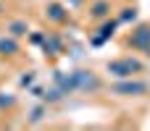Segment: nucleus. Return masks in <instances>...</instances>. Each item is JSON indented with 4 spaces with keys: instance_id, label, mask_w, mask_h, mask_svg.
<instances>
[{
    "instance_id": "3",
    "label": "nucleus",
    "mask_w": 150,
    "mask_h": 131,
    "mask_svg": "<svg viewBox=\"0 0 150 131\" xmlns=\"http://www.w3.org/2000/svg\"><path fill=\"white\" fill-rule=\"evenodd\" d=\"M74 87H76V89H84V92L100 89V79H98L92 71H76V74H74Z\"/></svg>"
},
{
    "instance_id": "15",
    "label": "nucleus",
    "mask_w": 150,
    "mask_h": 131,
    "mask_svg": "<svg viewBox=\"0 0 150 131\" xmlns=\"http://www.w3.org/2000/svg\"><path fill=\"white\" fill-rule=\"evenodd\" d=\"M0 16H3V3H0Z\"/></svg>"
},
{
    "instance_id": "9",
    "label": "nucleus",
    "mask_w": 150,
    "mask_h": 131,
    "mask_svg": "<svg viewBox=\"0 0 150 131\" xmlns=\"http://www.w3.org/2000/svg\"><path fill=\"white\" fill-rule=\"evenodd\" d=\"M18 53V42L13 37H3L0 39V55H16Z\"/></svg>"
},
{
    "instance_id": "2",
    "label": "nucleus",
    "mask_w": 150,
    "mask_h": 131,
    "mask_svg": "<svg viewBox=\"0 0 150 131\" xmlns=\"http://www.w3.org/2000/svg\"><path fill=\"white\" fill-rule=\"evenodd\" d=\"M150 89L148 81H119L111 87V95H121V97H140Z\"/></svg>"
},
{
    "instance_id": "13",
    "label": "nucleus",
    "mask_w": 150,
    "mask_h": 131,
    "mask_svg": "<svg viewBox=\"0 0 150 131\" xmlns=\"http://www.w3.org/2000/svg\"><path fill=\"white\" fill-rule=\"evenodd\" d=\"M40 118H42V108H34L32 110V121H40Z\"/></svg>"
},
{
    "instance_id": "4",
    "label": "nucleus",
    "mask_w": 150,
    "mask_h": 131,
    "mask_svg": "<svg viewBox=\"0 0 150 131\" xmlns=\"http://www.w3.org/2000/svg\"><path fill=\"white\" fill-rule=\"evenodd\" d=\"M129 47L148 50V47H150V26H140V29L129 37Z\"/></svg>"
},
{
    "instance_id": "8",
    "label": "nucleus",
    "mask_w": 150,
    "mask_h": 131,
    "mask_svg": "<svg viewBox=\"0 0 150 131\" xmlns=\"http://www.w3.org/2000/svg\"><path fill=\"white\" fill-rule=\"evenodd\" d=\"M42 50H45V55H58V53H61V39L53 37V34H45V39H42Z\"/></svg>"
},
{
    "instance_id": "5",
    "label": "nucleus",
    "mask_w": 150,
    "mask_h": 131,
    "mask_svg": "<svg viewBox=\"0 0 150 131\" xmlns=\"http://www.w3.org/2000/svg\"><path fill=\"white\" fill-rule=\"evenodd\" d=\"M45 11H47L45 16H47L50 21H55V24H63V21L69 18V11H66V8H63L61 3H50V5H47Z\"/></svg>"
},
{
    "instance_id": "1",
    "label": "nucleus",
    "mask_w": 150,
    "mask_h": 131,
    "mask_svg": "<svg viewBox=\"0 0 150 131\" xmlns=\"http://www.w3.org/2000/svg\"><path fill=\"white\" fill-rule=\"evenodd\" d=\"M140 71H142V63L134 60V58H121V60L108 63V74L111 76H119V79H129V76H134Z\"/></svg>"
},
{
    "instance_id": "10",
    "label": "nucleus",
    "mask_w": 150,
    "mask_h": 131,
    "mask_svg": "<svg viewBox=\"0 0 150 131\" xmlns=\"http://www.w3.org/2000/svg\"><path fill=\"white\" fill-rule=\"evenodd\" d=\"M8 32H11V37H24V34H29V24L26 21H11L8 24Z\"/></svg>"
},
{
    "instance_id": "14",
    "label": "nucleus",
    "mask_w": 150,
    "mask_h": 131,
    "mask_svg": "<svg viewBox=\"0 0 150 131\" xmlns=\"http://www.w3.org/2000/svg\"><path fill=\"white\" fill-rule=\"evenodd\" d=\"M79 3H82V0H71V5H79Z\"/></svg>"
},
{
    "instance_id": "6",
    "label": "nucleus",
    "mask_w": 150,
    "mask_h": 131,
    "mask_svg": "<svg viewBox=\"0 0 150 131\" xmlns=\"http://www.w3.org/2000/svg\"><path fill=\"white\" fill-rule=\"evenodd\" d=\"M116 26H119V21H105V24L100 26V34L92 37V45H103L105 39H111V37L116 34Z\"/></svg>"
},
{
    "instance_id": "11",
    "label": "nucleus",
    "mask_w": 150,
    "mask_h": 131,
    "mask_svg": "<svg viewBox=\"0 0 150 131\" xmlns=\"http://www.w3.org/2000/svg\"><path fill=\"white\" fill-rule=\"evenodd\" d=\"M134 18H137V11H134V8H124V13L119 16V24H121V21H134Z\"/></svg>"
},
{
    "instance_id": "7",
    "label": "nucleus",
    "mask_w": 150,
    "mask_h": 131,
    "mask_svg": "<svg viewBox=\"0 0 150 131\" xmlns=\"http://www.w3.org/2000/svg\"><path fill=\"white\" fill-rule=\"evenodd\" d=\"M90 16H92V18H105V16H111V0H98V3L90 8Z\"/></svg>"
},
{
    "instance_id": "12",
    "label": "nucleus",
    "mask_w": 150,
    "mask_h": 131,
    "mask_svg": "<svg viewBox=\"0 0 150 131\" xmlns=\"http://www.w3.org/2000/svg\"><path fill=\"white\" fill-rule=\"evenodd\" d=\"M16 105V97H0V108H13Z\"/></svg>"
}]
</instances>
